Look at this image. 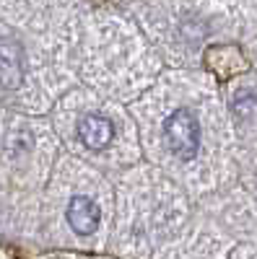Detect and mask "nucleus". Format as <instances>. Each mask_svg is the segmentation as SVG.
<instances>
[{
    "instance_id": "3",
    "label": "nucleus",
    "mask_w": 257,
    "mask_h": 259,
    "mask_svg": "<svg viewBox=\"0 0 257 259\" xmlns=\"http://www.w3.org/2000/svg\"><path fill=\"white\" fill-rule=\"evenodd\" d=\"M78 138L81 143L89 148V150H101L112 143L115 138V127L106 117H99V114H86L81 122H78Z\"/></svg>"
},
{
    "instance_id": "1",
    "label": "nucleus",
    "mask_w": 257,
    "mask_h": 259,
    "mask_svg": "<svg viewBox=\"0 0 257 259\" xmlns=\"http://www.w3.org/2000/svg\"><path fill=\"white\" fill-rule=\"evenodd\" d=\"M164 140L166 148L182 161L195 158L200 148V127L190 109H177L164 122Z\"/></svg>"
},
{
    "instance_id": "2",
    "label": "nucleus",
    "mask_w": 257,
    "mask_h": 259,
    "mask_svg": "<svg viewBox=\"0 0 257 259\" xmlns=\"http://www.w3.org/2000/svg\"><path fill=\"white\" fill-rule=\"evenodd\" d=\"M65 218H68V223H70V228H73L76 233L89 236V233L96 231L101 212H99V205H96L91 197H86V194H78V197H73V200L68 202Z\"/></svg>"
}]
</instances>
